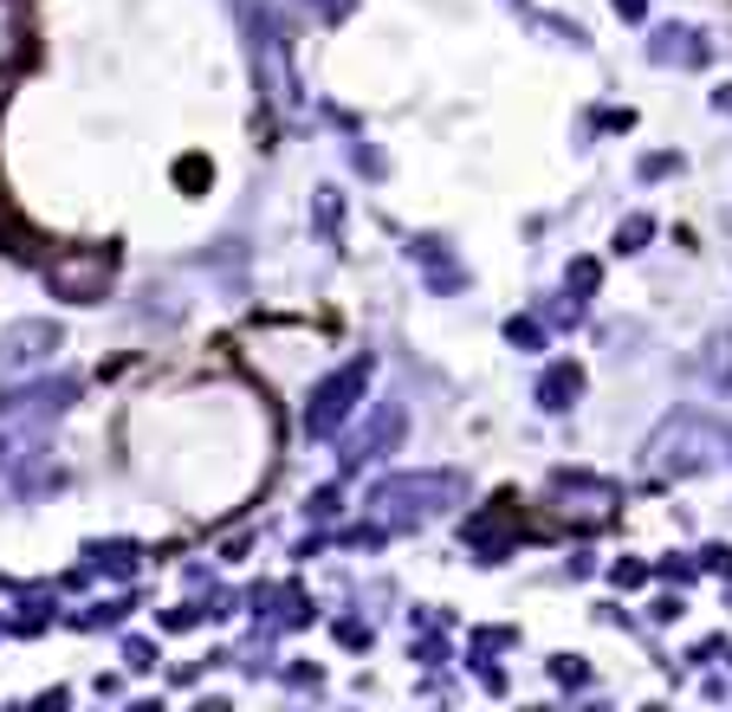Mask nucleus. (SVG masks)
Returning a JSON list of instances; mask_svg holds the SVG:
<instances>
[{
  "label": "nucleus",
  "mask_w": 732,
  "mask_h": 712,
  "mask_svg": "<svg viewBox=\"0 0 732 712\" xmlns=\"http://www.w3.org/2000/svg\"><path fill=\"white\" fill-rule=\"evenodd\" d=\"M732 460V434L707 415H674V422L655 427L649 440V467L655 473H674V480H694V473H713Z\"/></svg>",
  "instance_id": "obj_1"
},
{
  "label": "nucleus",
  "mask_w": 732,
  "mask_h": 712,
  "mask_svg": "<svg viewBox=\"0 0 732 712\" xmlns=\"http://www.w3.org/2000/svg\"><path fill=\"white\" fill-rule=\"evenodd\" d=\"M454 498H460V473H396L369 493V505L382 525H428Z\"/></svg>",
  "instance_id": "obj_2"
},
{
  "label": "nucleus",
  "mask_w": 732,
  "mask_h": 712,
  "mask_svg": "<svg viewBox=\"0 0 732 712\" xmlns=\"http://www.w3.org/2000/svg\"><path fill=\"white\" fill-rule=\"evenodd\" d=\"M364 382H369V356H351L344 369H331L318 389H311V409H305V434L311 440H324V434H338L344 415L364 402Z\"/></svg>",
  "instance_id": "obj_3"
},
{
  "label": "nucleus",
  "mask_w": 732,
  "mask_h": 712,
  "mask_svg": "<svg viewBox=\"0 0 732 712\" xmlns=\"http://www.w3.org/2000/svg\"><path fill=\"white\" fill-rule=\"evenodd\" d=\"M616 505H622V493H616L609 480H590V473H558V480H551V512H558L571 531H603V525L616 518Z\"/></svg>",
  "instance_id": "obj_4"
},
{
  "label": "nucleus",
  "mask_w": 732,
  "mask_h": 712,
  "mask_svg": "<svg viewBox=\"0 0 732 712\" xmlns=\"http://www.w3.org/2000/svg\"><path fill=\"white\" fill-rule=\"evenodd\" d=\"M117 273V260H111V246H72V253H59L53 266H46V279L59 298H72V305H98L104 298V285Z\"/></svg>",
  "instance_id": "obj_5"
},
{
  "label": "nucleus",
  "mask_w": 732,
  "mask_h": 712,
  "mask_svg": "<svg viewBox=\"0 0 732 712\" xmlns=\"http://www.w3.org/2000/svg\"><path fill=\"white\" fill-rule=\"evenodd\" d=\"M396 440H402V402H376V415H369V427L351 440V453H344V467L357 473V467H369V460H382V453H396Z\"/></svg>",
  "instance_id": "obj_6"
},
{
  "label": "nucleus",
  "mask_w": 732,
  "mask_h": 712,
  "mask_svg": "<svg viewBox=\"0 0 732 712\" xmlns=\"http://www.w3.org/2000/svg\"><path fill=\"white\" fill-rule=\"evenodd\" d=\"M513 538H518V512H513V498H493V505H487L480 518H467V551H480L487 564H493V558H500V551H506Z\"/></svg>",
  "instance_id": "obj_7"
},
{
  "label": "nucleus",
  "mask_w": 732,
  "mask_h": 712,
  "mask_svg": "<svg viewBox=\"0 0 732 712\" xmlns=\"http://www.w3.org/2000/svg\"><path fill=\"white\" fill-rule=\"evenodd\" d=\"M649 59H655V66L694 71V66H707V59H713V46H707L694 26H661L655 39H649Z\"/></svg>",
  "instance_id": "obj_8"
},
{
  "label": "nucleus",
  "mask_w": 732,
  "mask_h": 712,
  "mask_svg": "<svg viewBox=\"0 0 732 712\" xmlns=\"http://www.w3.org/2000/svg\"><path fill=\"white\" fill-rule=\"evenodd\" d=\"M59 351V331L53 324H13L0 337V369H26V363H46Z\"/></svg>",
  "instance_id": "obj_9"
},
{
  "label": "nucleus",
  "mask_w": 732,
  "mask_h": 712,
  "mask_svg": "<svg viewBox=\"0 0 732 712\" xmlns=\"http://www.w3.org/2000/svg\"><path fill=\"white\" fill-rule=\"evenodd\" d=\"M577 395H584V369H577V363H551V369H545V382H538V409L564 415Z\"/></svg>",
  "instance_id": "obj_10"
},
{
  "label": "nucleus",
  "mask_w": 732,
  "mask_h": 712,
  "mask_svg": "<svg viewBox=\"0 0 732 712\" xmlns=\"http://www.w3.org/2000/svg\"><path fill=\"white\" fill-rule=\"evenodd\" d=\"M409 253L428 266V285H435V291H454V285H460V266L447 260V246H441V240H415Z\"/></svg>",
  "instance_id": "obj_11"
},
{
  "label": "nucleus",
  "mask_w": 732,
  "mask_h": 712,
  "mask_svg": "<svg viewBox=\"0 0 732 712\" xmlns=\"http://www.w3.org/2000/svg\"><path fill=\"white\" fill-rule=\"evenodd\" d=\"M694 369H700L713 389H727V395H732V331H727V337H713V344L700 351V363H694Z\"/></svg>",
  "instance_id": "obj_12"
},
{
  "label": "nucleus",
  "mask_w": 732,
  "mask_h": 712,
  "mask_svg": "<svg viewBox=\"0 0 732 712\" xmlns=\"http://www.w3.org/2000/svg\"><path fill=\"white\" fill-rule=\"evenodd\" d=\"M26 46V20H20V0H0V71L20 59Z\"/></svg>",
  "instance_id": "obj_13"
},
{
  "label": "nucleus",
  "mask_w": 732,
  "mask_h": 712,
  "mask_svg": "<svg viewBox=\"0 0 732 712\" xmlns=\"http://www.w3.org/2000/svg\"><path fill=\"white\" fill-rule=\"evenodd\" d=\"M649 233H655V220H649V214H636V220H622V233H616V246H622V253H636V246H642Z\"/></svg>",
  "instance_id": "obj_14"
},
{
  "label": "nucleus",
  "mask_w": 732,
  "mask_h": 712,
  "mask_svg": "<svg viewBox=\"0 0 732 712\" xmlns=\"http://www.w3.org/2000/svg\"><path fill=\"white\" fill-rule=\"evenodd\" d=\"M506 337H513L518 351H538V344H545V331H538L531 318H513V324H506Z\"/></svg>",
  "instance_id": "obj_15"
},
{
  "label": "nucleus",
  "mask_w": 732,
  "mask_h": 712,
  "mask_svg": "<svg viewBox=\"0 0 732 712\" xmlns=\"http://www.w3.org/2000/svg\"><path fill=\"white\" fill-rule=\"evenodd\" d=\"M357 0H305V13H318V20H344Z\"/></svg>",
  "instance_id": "obj_16"
},
{
  "label": "nucleus",
  "mask_w": 732,
  "mask_h": 712,
  "mask_svg": "<svg viewBox=\"0 0 732 712\" xmlns=\"http://www.w3.org/2000/svg\"><path fill=\"white\" fill-rule=\"evenodd\" d=\"M700 564H707V570H727V576H732V551H727V544H707V551H700Z\"/></svg>",
  "instance_id": "obj_17"
},
{
  "label": "nucleus",
  "mask_w": 732,
  "mask_h": 712,
  "mask_svg": "<svg viewBox=\"0 0 732 712\" xmlns=\"http://www.w3.org/2000/svg\"><path fill=\"white\" fill-rule=\"evenodd\" d=\"M571 285H577V291H590V285H596V266H590V260H577V266H571Z\"/></svg>",
  "instance_id": "obj_18"
},
{
  "label": "nucleus",
  "mask_w": 732,
  "mask_h": 712,
  "mask_svg": "<svg viewBox=\"0 0 732 712\" xmlns=\"http://www.w3.org/2000/svg\"><path fill=\"white\" fill-rule=\"evenodd\" d=\"M616 583H629V589H636V583H649V570H642V564H616Z\"/></svg>",
  "instance_id": "obj_19"
},
{
  "label": "nucleus",
  "mask_w": 732,
  "mask_h": 712,
  "mask_svg": "<svg viewBox=\"0 0 732 712\" xmlns=\"http://www.w3.org/2000/svg\"><path fill=\"white\" fill-rule=\"evenodd\" d=\"M609 7H616L622 20H642V13H649V0H609Z\"/></svg>",
  "instance_id": "obj_20"
},
{
  "label": "nucleus",
  "mask_w": 732,
  "mask_h": 712,
  "mask_svg": "<svg viewBox=\"0 0 732 712\" xmlns=\"http://www.w3.org/2000/svg\"><path fill=\"white\" fill-rule=\"evenodd\" d=\"M713 104H720V111H732V84H727V91H720V97H713Z\"/></svg>",
  "instance_id": "obj_21"
}]
</instances>
